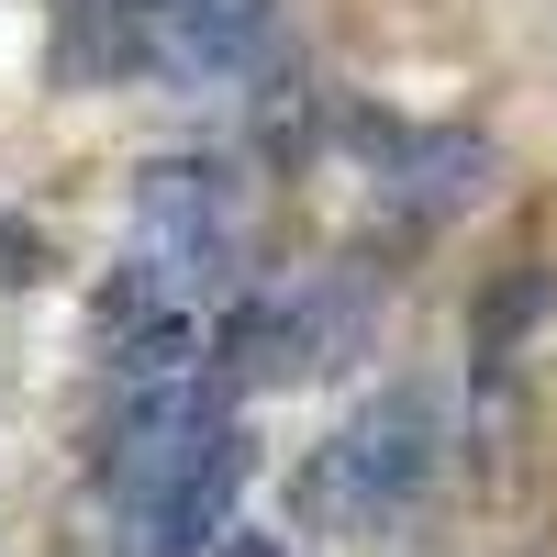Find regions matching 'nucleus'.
<instances>
[{
	"mask_svg": "<svg viewBox=\"0 0 557 557\" xmlns=\"http://www.w3.org/2000/svg\"><path fill=\"white\" fill-rule=\"evenodd\" d=\"M368 146L391 168V201H412V212H457V201L491 190V146L480 134H391V123H368Z\"/></svg>",
	"mask_w": 557,
	"mask_h": 557,
	"instance_id": "20e7f679",
	"label": "nucleus"
},
{
	"mask_svg": "<svg viewBox=\"0 0 557 557\" xmlns=\"http://www.w3.org/2000/svg\"><path fill=\"white\" fill-rule=\"evenodd\" d=\"M546 290H557V278H546L535 257H524V268H502L491 290H480V357H513V335L546 312Z\"/></svg>",
	"mask_w": 557,
	"mask_h": 557,
	"instance_id": "39448f33",
	"label": "nucleus"
},
{
	"mask_svg": "<svg viewBox=\"0 0 557 557\" xmlns=\"http://www.w3.org/2000/svg\"><path fill=\"white\" fill-rule=\"evenodd\" d=\"M0 278H12V290H23V278H45V268H34V235H23V223H0Z\"/></svg>",
	"mask_w": 557,
	"mask_h": 557,
	"instance_id": "423d86ee",
	"label": "nucleus"
},
{
	"mask_svg": "<svg viewBox=\"0 0 557 557\" xmlns=\"http://www.w3.org/2000/svg\"><path fill=\"white\" fill-rule=\"evenodd\" d=\"M246 480H257V446H246V424H223L212 446H201V469L178 480L146 524H134V546L146 557H201L212 535H235V502H246Z\"/></svg>",
	"mask_w": 557,
	"mask_h": 557,
	"instance_id": "7ed1b4c3",
	"label": "nucleus"
},
{
	"mask_svg": "<svg viewBox=\"0 0 557 557\" xmlns=\"http://www.w3.org/2000/svg\"><path fill=\"white\" fill-rule=\"evenodd\" d=\"M134 257H146L157 278L212 268L223 257V168H201V157L134 168Z\"/></svg>",
	"mask_w": 557,
	"mask_h": 557,
	"instance_id": "f03ea898",
	"label": "nucleus"
},
{
	"mask_svg": "<svg viewBox=\"0 0 557 557\" xmlns=\"http://www.w3.org/2000/svg\"><path fill=\"white\" fill-rule=\"evenodd\" d=\"M424 469H435V401H424V391H380L335 446L312 457L301 524H346V535H368V524H391L401 502L424 491Z\"/></svg>",
	"mask_w": 557,
	"mask_h": 557,
	"instance_id": "f257e3e1",
	"label": "nucleus"
}]
</instances>
